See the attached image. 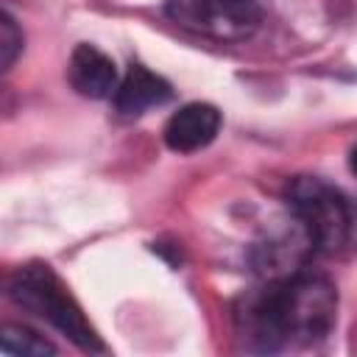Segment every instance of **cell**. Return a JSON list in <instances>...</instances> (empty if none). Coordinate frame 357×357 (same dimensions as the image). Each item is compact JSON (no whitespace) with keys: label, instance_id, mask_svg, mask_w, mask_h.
<instances>
[{"label":"cell","instance_id":"7","mask_svg":"<svg viewBox=\"0 0 357 357\" xmlns=\"http://www.w3.org/2000/svg\"><path fill=\"white\" fill-rule=\"evenodd\" d=\"M170 98H173V89L162 75L151 73L145 64H131L114 92V106L123 117H139L148 109L167 103Z\"/></svg>","mask_w":357,"mask_h":357},{"label":"cell","instance_id":"9","mask_svg":"<svg viewBox=\"0 0 357 357\" xmlns=\"http://www.w3.org/2000/svg\"><path fill=\"white\" fill-rule=\"evenodd\" d=\"M20 50H22V31L17 20L8 11H3L0 14V67L8 70L17 61Z\"/></svg>","mask_w":357,"mask_h":357},{"label":"cell","instance_id":"1","mask_svg":"<svg viewBox=\"0 0 357 357\" xmlns=\"http://www.w3.org/2000/svg\"><path fill=\"white\" fill-rule=\"evenodd\" d=\"M240 335L259 351L312 346L337 318V290L326 276L293 271L248 293L237 310Z\"/></svg>","mask_w":357,"mask_h":357},{"label":"cell","instance_id":"5","mask_svg":"<svg viewBox=\"0 0 357 357\" xmlns=\"http://www.w3.org/2000/svg\"><path fill=\"white\" fill-rule=\"evenodd\" d=\"M220 131V112L212 103H187L165 126V142L176 153L206 148Z\"/></svg>","mask_w":357,"mask_h":357},{"label":"cell","instance_id":"8","mask_svg":"<svg viewBox=\"0 0 357 357\" xmlns=\"http://www.w3.org/2000/svg\"><path fill=\"white\" fill-rule=\"evenodd\" d=\"M0 351L3 354H22V357H45V354H56V346L28 326L6 324L3 335H0Z\"/></svg>","mask_w":357,"mask_h":357},{"label":"cell","instance_id":"10","mask_svg":"<svg viewBox=\"0 0 357 357\" xmlns=\"http://www.w3.org/2000/svg\"><path fill=\"white\" fill-rule=\"evenodd\" d=\"M349 167H351V173L357 176V148L351 151V156H349Z\"/></svg>","mask_w":357,"mask_h":357},{"label":"cell","instance_id":"6","mask_svg":"<svg viewBox=\"0 0 357 357\" xmlns=\"http://www.w3.org/2000/svg\"><path fill=\"white\" fill-rule=\"evenodd\" d=\"M70 84L78 95L100 100L117 92V70L114 61L98 50L95 45H78L70 56V67H67Z\"/></svg>","mask_w":357,"mask_h":357},{"label":"cell","instance_id":"2","mask_svg":"<svg viewBox=\"0 0 357 357\" xmlns=\"http://www.w3.org/2000/svg\"><path fill=\"white\" fill-rule=\"evenodd\" d=\"M8 296L14 304L31 310L33 315L53 324L84 351H106L103 340L81 312L78 301L70 296L64 282L47 265H25L8 282Z\"/></svg>","mask_w":357,"mask_h":357},{"label":"cell","instance_id":"3","mask_svg":"<svg viewBox=\"0 0 357 357\" xmlns=\"http://www.w3.org/2000/svg\"><path fill=\"white\" fill-rule=\"evenodd\" d=\"M287 206L312 251L332 254L346 245L351 215L332 184L315 176H296L287 184Z\"/></svg>","mask_w":357,"mask_h":357},{"label":"cell","instance_id":"4","mask_svg":"<svg viewBox=\"0 0 357 357\" xmlns=\"http://www.w3.org/2000/svg\"><path fill=\"white\" fill-rule=\"evenodd\" d=\"M165 14L178 28L215 42H243L262 25L257 0H165Z\"/></svg>","mask_w":357,"mask_h":357}]
</instances>
